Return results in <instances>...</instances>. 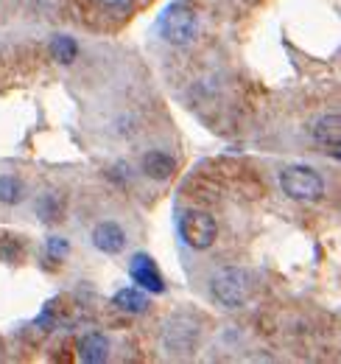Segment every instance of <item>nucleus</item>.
Listing matches in <instances>:
<instances>
[{
	"mask_svg": "<svg viewBox=\"0 0 341 364\" xmlns=\"http://www.w3.org/2000/svg\"><path fill=\"white\" fill-rule=\"evenodd\" d=\"M210 294L224 309H241L252 297V274L241 267H224L210 277Z\"/></svg>",
	"mask_w": 341,
	"mask_h": 364,
	"instance_id": "obj_1",
	"label": "nucleus"
},
{
	"mask_svg": "<svg viewBox=\"0 0 341 364\" xmlns=\"http://www.w3.org/2000/svg\"><path fill=\"white\" fill-rule=\"evenodd\" d=\"M50 53H53V59L56 62H62V65H73L76 62V56H79V46H76V40L73 37H56L53 40V46H50Z\"/></svg>",
	"mask_w": 341,
	"mask_h": 364,
	"instance_id": "obj_13",
	"label": "nucleus"
},
{
	"mask_svg": "<svg viewBox=\"0 0 341 364\" xmlns=\"http://www.w3.org/2000/svg\"><path fill=\"white\" fill-rule=\"evenodd\" d=\"M109 356V342L104 333H87L79 342V359L87 364H101Z\"/></svg>",
	"mask_w": 341,
	"mask_h": 364,
	"instance_id": "obj_9",
	"label": "nucleus"
},
{
	"mask_svg": "<svg viewBox=\"0 0 341 364\" xmlns=\"http://www.w3.org/2000/svg\"><path fill=\"white\" fill-rule=\"evenodd\" d=\"M92 244L101 252H107V255H118L126 247V232H124L121 225H115V222H101L98 228L92 230Z\"/></svg>",
	"mask_w": 341,
	"mask_h": 364,
	"instance_id": "obj_7",
	"label": "nucleus"
},
{
	"mask_svg": "<svg viewBox=\"0 0 341 364\" xmlns=\"http://www.w3.org/2000/svg\"><path fill=\"white\" fill-rule=\"evenodd\" d=\"M104 11H109V14H126L129 9L134 6V0H95Z\"/></svg>",
	"mask_w": 341,
	"mask_h": 364,
	"instance_id": "obj_15",
	"label": "nucleus"
},
{
	"mask_svg": "<svg viewBox=\"0 0 341 364\" xmlns=\"http://www.w3.org/2000/svg\"><path fill=\"white\" fill-rule=\"evenodd\" d=\"M179 232H182L188 247L207 250V247H213L215 235H218V225H215L213 216L205 213V210H188L179 219Z\"/></svg>",
	"mask_w": 341,
	"mask_h": 364,
	"instance_id": "obj_4",
	"label": "nucleus"
},
{
	"mask_svg": "<svg viewBox=\"0 0 341 364\" xmlns=\"http://www.w3.org/2000/svg\"><path fill=\"white\" fill-rule=\"evenodd\" d=\"M23 196H26V188L17 177H11V174L0 177V202L3 205H20Z\"/></svg>",
	"mask_w": 341,
	"mask_h": 364,
	"instance_id": "obj_14",
	"label": "nucleus"
},
{
	"mask_svg": "<svg viewBox=\"0 0 341 364\" xmlns=\"http://www.w3.org/2000/svg\"><path fill=\"white\" fill-rule=\"evenodd\" d=\"M48 255L56 258V261H62V258L67 255V244H65V238H48Z\"/></svg>",
	"mask_w": 341,
	"mask_h": 364,
	"instance_id": "obj_17",
	"label": "nucleus"
},
{
	"mask_svg": "<svg viewBox=\"0 0 341 364\" xmlns=\"http://www.w3.org/2000/svg\"><path fill=\"white\" fill-rule=\"evenodd\" d=\"M17 258H20V247H17L14 241L3 238V241H0V261L11 264V261H17Z\"/></svg>",
	"mask_w": 341,
	"mask_h": 364,
	"instance_id": "obj_16",
	"label": "nucleus"
},
{
	"mask_svg": "<svg viewBox=\"0 0 341 364\" xmlns=\"http://www.w3.org/2000/svg\"><path fill=\"white\" fill-rule=\"evenodd\" d=\"M34 208H37V216L43 222H59L62 213H65V199L56 191H45L43 196L34 202Z\"/></svg>",
	"mask_w": 341,
	"mask_h": 364,
	"instance_id": "obj_11",
	"label": "nucleus"
},
{
	"mask_svg": "<svg viewBox=\"0 0 341 364\" xmlns=\"http://www.w3.org/2000/svg\"><path fill=\"white\" fill-rule=\"evenodd\" d=\"M280 185L291 199H302V202H313L325 193V180L308 168V166H291L280 174Z\"/></svg>",
	"mask_w": 341,
	"mask_h": 364,
	"instance_id": "obj_3",
	"label": "nucleus"
},
{
	"mask_svg": "<svg viewBox=\"0 0 341 364\" xmlns=\"http://www.w3.org/2000/svg\"><path fill=\"white\" fill-rule=\"evenodd\" d=\"M118 309H124L129 314H143L146 309H148V300H146V294L143 291H137V289H121L118 294H115V300H112Z\"/></svg>",
	"mask_w": 341,
	"mask_h": 364,
	"instance_id": "obj_12",
	"label": "nucleus"
},
{
	"mask_svg": "<svg viewBox=\"0 0 341 364\" xmlns=\"http://www.w3.org/2000/svg\"><path fill=\"white\" fill-rule=\"evenodd\" d=\"M160 34L163 40L170 46H188L196 40L199 34V17L193 9L182 6V3H173L166 9V14L160 17Z\"/></svg>",
	"mask_w": 341,
	"mask_h": 364,
	"instance_id": "obj_2",
	"label": "nucleus"
},
{
	"mask_svg": "<svg viewBox=\"0 0 341 364\" xmlns=\"http://www.w3.org/2000/svg\"><path fill=\"white\" fill-rule=\"evenodd\" d=\"M143 171L151 180H170L176 171V160L168 157L166 151H148V154H143Z\"/></svg>",
	"mask_w": 341,
	"mask_h": 364,
	"instance_id": "obj_8",
	"label": "nucleus"
},
{
	"mask_svg": "<svg viewBox=\"0 0 341 364\" xmlns=\"http://www.w3.org/2000/svg\"><path fill=\"white\" fill-rule=\"evenodd\" d=\"M199 342V328L185 317H173L166 325V336H163V345L168 353H176V356H185V353H193Z\"/></svg>",
	"mask_w": 341,
	"mask_h": 364,
	"instance_id": "obj_5",
	"label": "nucleus"
},
{
	"mask_svg": "<svg viewBox=\"0 0 341 364\" xmlns=\"http://www.w3.org/2000/svg\"><path fill=\"white\" fill-rule=\"evenodd\" d=\"M129 274H131V280H134L137 286H143L146 291H154V294L166 291L163 274L157 272V267H154V261H151L148 255H134L131 264H129Z\"/></svg>",
	"mask_w": 341,
	"mask_h": 364,
	"instance_id": "obj_6",
	"label": "nucleus"
},
{
	"mask_svg": "<svg viewBox=\"0 0 341 364\" xmlns=\"http://www.w3.org/2000/svg\"><path fill=\"white\" fill-rule=\"evenodd\" d=\"M313 140L319 146L341 149V118L339 115H325L313 124Z\"/></svg>",
	"mask_w": 341,
	"mask_h": 364,
	"instance_id": "obj_10",
	"label": "nucleus"
}]
</instances>
